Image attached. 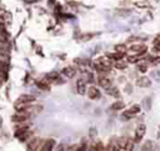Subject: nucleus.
<instances>
[{
    "instance_id": "obj_1",
    "label": "nucleus",
    "mask_w": 160,
    "mask_h": 151,
    "mask_svg": "<svg viewBox=\"0 0 160 151\" xmlns=\"http://www.w3.org/2000/svg\"><path fill=\"white\" fill-rule=\"evenodd\" d=\"M148 52V46L145 44H132L128 49V55H136V56H142Z\"/></svg>"
},
{
    "instance_id": "obj_2",
    "label": "nucleus",
    "mask_w": 160,
    "mask_h": 151,
    "mask_svg": "<svg viewBox=\"0 0 160 151\" xmlns=\"http://www.w3.org/2000/svg\"><path fill=\"white\" fill-rule=\"evenodd\" d=\"M42 142H44V140L40 137H31L26 144V150L28 151H39Z\"/></svg>"
},
{
    "instance_id": "obj_3",
    "label": "nucleus",
    "mask_w": 160,
    "mask_h": 151,
    "mask_svg": "<svg viewBox=\"0 0 160 151\" xmlns=\"http://www.w3.org/2000/svg\"><path fill=\"white\" fill-rule=\"evenodd\" d=\"M145 132H146V126L144 124H139L136 126V129H135V132H134V137H132L134 142L135 144H140L141 140L145 136Z\"/></svg>"
},
{
    "instance_id": "obj_4",
    "label": "nucleus",
    "mask_w": 160,
    "mask_h": 151,
    "mask_svg": "<svg viewBox=\"0 0 160 151\" xmlns=\"http://www.w3.org/2000/svg\"><path fill=\"white\" fill-rule=\"evenodd\" d=\"M30 119V114H24V112H16L15 115L11 116V121L15 124H24L28 122V120Z\"/></svg>"
},
{
    "instance_id": "obj_5",
    "label": "nucleus",
    "mask_w": 160,
    "mask_h": 151,
    "mask_svg": "<svg viewBox=\"0 0 160 151\" xmlns=\"http://www.w3.org/2000/svg\"><path fill=\"white\" fill-rule=\"evenodd\" d=\"M30 130V124L28 122H24V124H18L15 126V130H14V136L18 139L19 136H21L22 134H25L26 131Z\"/></svg>"
},
{
    "instance_id": "obj_6",
    "label": "nucleus",
    "mask_w": 160,
    "mask_h": 151,
    "mask_svg": "<svg viewBox=\"0 0 160 151\" xmlns=\"http://www.w3.org/2000/svg\"><path fill=\"white\" fill-rule=\"evenodd\" d=\"M86 94H88V96H89L90 100H99V99L101 97V92H100V90H99L96 86H94V85H91L90 87H88Z\"/></svg>"
},
{
    "instance_id": "obj_7",
    "label": "nucleus",
    "mask_w": 160,
    "mask_h": 151,
    "mask_svg": "<svg viewBox=\"0 0 160 151\" xmlns=\"http://www.w3.org/2000/svg\"><path fill=\"white\" fill-rule=\"evenodd\" d=\"M96 81H98L99 86L102 87V89H105V90H108V89H110V87L112 86L111 80H110L108 76H105V75H99V77H98Z\"/></svg>"
},
{
    "instance_id": "obj_8",
    "label": "nucleus",
    "mask_w": 160,
    "mask_h": 151,
    "mask_svg": "<svg viewBox=\"0 0 160 151\" xmlns=\"http://www.w3.org/2000/svg\"><path fill=\"white\" fill-rule=\"evenodd\" d=\"M55 145H56V142H55L54 139L44 140V142H42V145H41V147H40L39 151H54Z\"/></svg>"
},
{
    "instance_id": "obj_9",
    "label": "nucleus",
    "mask_w": 160,
    "mask_h": 151,
    "mask_svg": "<svg viewBox=\"0 0 160 151\" xmlns=\"http://www.w3.org/2000/svg\"><path fill=\"white\" fill-rule=\"evenodd\" d=\"M136 85H138L139 87L148 89V87L151 86V80H150V77H148V76H139V77L136 79Z\"/></svg>"
},
{
    "instance_id": "obj_10",
    "label": "nucleus",
    "mask_w": 160,
    "mask_h": 151,
    "mask_svg": "<svg viewBox=\"0 0 160 151\" xmlns=\"http://www.w3.org/2000/svg\"><path fill=\"white\" fill-rule=\"evenodd\" d=\"M76 91H78V94H80V95H85V94H86L88 87H86V81H85V79H82V77L78 79V81H76Z\"/></svg>"
},
{
    "instance_id": "obj_11",
    "label": "nucleus",
    "mask_w": 160,
    "mask_h": 151,
    "mask_svg": "<svg viewBox=\"0 0 160 151\" xmlns=\"http://www.w3.org/2000/svg\"><path fill=\"white\" fill-rule=\"evenodd\" d=\"M10 55V47L8 44H0V59H2V61L8 60Z\"/></svg>"
},
{
    "instance_id": "obj_12",
    "label": "nucleus",
    "mask_w": 160,
    "mask_h": 151,
    "mask_svg": "<svg viewBox=\"0 0 160 151\" xmlns=\"http://www.w3.org/2000/svg\"><path fill=\"white\" fill-rule=\"evenodd\" d=\"M76 72H78V70H76L74 66H66V67H64V69L61 70V74H62L65 77H69V79L74 77V76L76 75Z\"/></svg>"
},
{
    "instance_id": "obj_13",
    "label": "nucleus",
    "mask_w": 160,
    "mask_h": 151,
    "mask_svg": "<svg viewBox=\"0 0 160 151\" xmlns=\"http://www.w3.org/2000/svg\"><path fill=\"white\" fill-rule=\"evenodd\" d=\"M140 151H155V144L151 140H146L142 142Z\"/></svg>"
},
{
    "instance_id": "obj_14",
    "label": "nucleus",
    "mask_w": 160,
    "mask_h": 151,
    "mask_svg": "<svg viewBox=\"0 0 160 151\" xmlns=\"http://www.w3.org/2000/svg\"><path fill=\"white\" fill-rule=\"evenodd\" d=\"M125 107V104H124V101H121V100H116L115 102H112L111 105H110V110L111 111H120V110H122Z\"/></svg>"
},
{
    "instance_id": "obj_15",
    "label": "nucleus",
    "mask_w": 160,
    "mask_h": 151,
    "mask_svg": "<svg viewBox=\"0 0 160 151\" xmlns=\"http://www.w3.org/2000/svg\"><path fill=\"white\" fill-rule=\"evenodd\" d=\"M106 94L111 97H115V99H119L120 97V90L116 87V86H111L110 89L106 90Z\"/></svg>"
},
{
    "instance_id": "obj_16",
    "label": "nucleus",
    "mask_w": 160,
    "mask_h": 151,
    "mask_svg": "<svg viewBox=\"0 0 160 151\" xmlns=\"http://www.w3.org/2000/svg\"><path fill=\"white\" fill-rule=\"evenodd\" d=\"M18 101H19V102H24V104H31V102L35 101V97H34L32 95L25 94V95H21V96L18 99Z\"/></svg>"
},
{
    "instance_id": "obj_17",
    "label": "nucleus",
    "mask_w": 160,
    "mask_h": 151,
    "mask_svg": "<svg viewBox=\"0 0 160 151\" xmlns=\"http://www.w3.org/2000/svg\"><path fill=\"white\" fill-rule=\"evenodd\" d=\"M114 66H115L116 70H126L128 64L124 62L122 60H120V61H115V62H114Z\"/></svg>"
},
{
    "instance_id": "obj_18",
    "label": "nucleus",
    "mask_w": 160,
    "mask_h": 151,
    "mask_svg": "<svg viewBox=\"0 0 160 151\" xmlns=\"http://www.w3.org/2000/svg\"><path fill=\"white\" fill-rule=\"evenodd\" d=\"M130 14H131V10H129V9H119V10H116V15H119L121 17H126Z\"/></svg>"
},
{
    "instance_id": "obj_19",
    "label": "nucleus",
    "mask_w": 160,
    "mask_h": 151,
    "mask_svg": "<svg viewBox=\"0 0 160 151\" xmlns=\"http://www.w3.org/2000/svg\"><path fill=\"white\" fill-rule=\"evenodd\" d=\"M31 136H32V132H31V131L29 130V131H26L25 134H22L21 136H19L18 139H19V140H20L21 142H24V141H29V139H30Z\"/></svg>"
},
{
    "instance_id": "obj_20",
    "label": "nucleus",
    "mask_w": 160,
    "mask_h": 151,
    "mask_svg": "<svg viewBox=\"0 0 160 151\" xmlns=\"http://www.w3.org/2000/svg\"><path fill=\"white\" fill-rule=\"evenodd\" d=\"M8 32L5 30L0 31V44H8Z\"/></svg>"
},
{
    "instance_id": "obj_21",
    "label": "nucleus",
    "mask_w": 160,
    "mask_h": 151,
    "mask_svg": "<svg viewBox=\"0 0 160 151\" xmlns=\"http://www.w3.org/2000/svg\"><path fill=\"white\" fill-rule=\"evenodd\" d=\"M135 5H136L138 7H140V9H146V7H150V2H149V1H146V0L138 1V2H135Z\"/></svg>"
},
{
    "instance_id": "obj_22",
    "label": "nucleus",
    "mask_w": 160,
    "mask_h": 151,
    "mask_svg": "<svg viewBox=\"0 0 160 151\" xmlns=\"http://www.w3.org/2000/svg\"><path fill=\"white\" fill-rule=\"evenodd\" d=\"M141 107H144L145 110H150V107H151V100H150V97H145V99L142 100Z\"/></svg>"
},
{
    "instance_id": "obj_23",
    "label": "nucleus",
    "mask_w": 160,
    "mask_h": 151,
    "mask_svg": "<svg viewBox=\"0 0 160 151\" xmlns=\"http://www.w3.org/2000/svg\"><path fill=\"white\" fill-rule=\"evenodd\" d=\"M88 147H89V145H88L86 141L84 140L81 144H79V146H78V151H88Z\"/></svg>"
},
{
    "instance_id": "obj_24",
    "label": "nucleus",
    "mask_w": 160,
    "mask_h": 151,
    "mask_svg": "<svg viewBox=\"0 0 160 151\" xmlns=\"http://www.w3.org/2000/svg\"><path fill=\"white\" fill-rule=\"evenodd\" d=\"M138 71H141V72H146L148 71V65L146 64H144V62H139L138 64Z\"/></svg>"
},
{
    "instance_id": "obj_25",
    "label": "nucleus",
    "mask_w": 160,
    "mask_h": 151,
    "mask_svg": "<svg viewBox=\"0 0 160 151\" xmlns=\"http://www.w3.org/2000/svg\"><path fill=\"white\" fill-rule=\"evenodd\" d=\"M96 135H98V130L95 127H90V130H89V137L90 139H94V137H96Z\"/></svg>"
},
{
    "instance_id": "obj_26",
    "label": "nucleus",
    "mask_w": 160,
    "mask_h": 151,
    "mask_svg": "<svg viewBox=\"0 0 160 151\" xmlns=\"http://www.w3.org/2000/svg\"><path fill=\"white\" fill-rule=\"evenodd\" d=\"M6 79H8V77H6L5 71H4V70L0 67V84H1V82H4V81H6Z\"/></svg>"
},
{
    "instance_id": "obj_27",
    "label": "nucleus",
    "mask_w": 160,
    "mask_h": 151,
    "mask_svg": "<svg viewBox=\"0 0 160 151\" xmlns=\"http://www.w3.org/2000/svg\"><path fill=\"white\" fill-rule=\"evenodd\" d=\"M151 77H155L156 80H160V70H155V71H151L150 72Z\"/></svg>"
},
{
    "instance_id": "obj_28",
    "label": "nucleus",
    "mask_w": 160,
    "mask_h": 151,
    "mask_svg": "<svg viewBox=\"0 0 160 151\" xmlns=\"http://www.w3.org/2000/svg\"><path fill=\"white\" fill-rule=\"evenodd\" d=\"M78 144H74V145H70V146H68L66 149H65V151H78Z\"/></svg>"
},
{
    "instance_id": "obj_29",
    "label": "nucleus",
    "mask_w": 160,
    "mask_h": 151,
    "mask_svg": "<svg viewBox=\"0 0 160 151\" xmlns=\"http://www.w3.org/2000/svg\"><path fill=\"white\" fill-rule=\"evenodd\" d=\"M88 151H98V147H96V142H91L88 147Z\"/></svg>"
},
{
    "instance_id": "obj_30",
    "label": "nucleus",
    "mask_w": 160,
    "mask_h": 151,
    "mask_svg": "<svg viewBox=\"0 0 160 151\" xmlns=\"http://www.w3.org/2000/svg\"><path fill=\"white\" fill-rule=\"evenodd\" d=\"M125 92H126V94H131V92H132V86H131V84H126V86H125Z\"/></svg>"
},
{
    "instance_id": "obj_31",
    "label": "nucleus",
    "mask_w": 160,
    "mask_h": 151,
    "mask_svg": "<svg viewBox=\"0 0 160 151\" xmlns=\"http://www.w3.org/2000/svg\"><path fill=\"white\" fill-rule=\"evenodd\" d=\"M54 151H65V146L61 144V145H59V146H58V147H56Z\"/></svg>"
},
{
    "instance_id": "obj_32",
    "label": "nucleus",
    "mask_w": 160,
    "mask_h": 151,
    "mask_svg": "<svg viewBox=\"0 0 160 151\" xmlns=\"http://www.w3.org/2000/svg\"><path fill=\"white\" fill-rule=\"evenodd\" d=\"M158 139H160V127H159V131H158Z\"/></svg>"
}]
</instances>
